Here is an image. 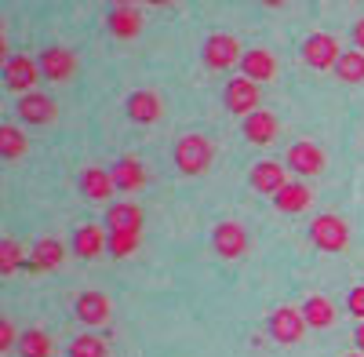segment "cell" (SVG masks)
Masks as SVG:
<instances>
[{
	"label": "cell",
	"instance_id": "obj_1",
	"mask_svg": "<svg viewBox=\"0 0 364 357\" xmlns=\"http://www.w3.org/2000/svg\"><path fill=\"white\" fill-rule=\"evenodd\" d=\"M211 161H215V146H211V139L190 132V135H182L175 142V164L182 175H204L211 168Z\"/></svg>",
	"mask_w": 364,
	"mask_h": 357
},
{
	"label": "cell",
	"instance_id": "obj_2",
	"mask_svg": "<svg viewBox=\"0 0 364 357\" xmlns=\"http://www.w3.org/2000/svg\"><path fill=\"white\" fill-rule=\"evenodd\" d=\"M37 80H44V73H41V66L29 55H8L4 58V87H8V92H15L18 99L33 95Z\"/></svg>",
	"mask_w": 364,
	"mask_h": 357
},
{
	"label": "cell",
	"instance_id": "obj_3",
	"mask_svg": "<svg viewBox=\"0 0 364 357\" xmlns=\"http://www.w3.org/2000/svg\"><path fill=\"white\" fill-rule=\"evenodd\" d=\"M200 58L208 70H233L245 58V51H240V41L233 33H211V37H204Z\"/></svg>",
	"mask_w": 364,
	"mask_h": 357
},
{
	"label": "cell",
	"instance_id": "obj_4",
	"mask_svg": "<svg viewBox=\"0 0 364 357\" xmlns=\"http://www.w3.org/2000/svg\"><path fill=\"white\" fill-rule=\"evenodd\" d=\"M310 241L321 252H343L350 245V223L339 215H317L310 223Z\"/></svg>",
	"mask_w": 364,
	"mask_h": 357
},
{
	"label": "cell",
	"instance_id": "obj_5",
	"mask_svg": "<svg viewBox=\"0 0 364 357\" xmlns=\"http://www.w3.org/2000/svg\"><path fill=\"white\" fill-rule=\"evenodd\" d=\"M339 58H343V48L331 33H310L306 44H302V63H306L310 70H321V73L336 70Z\"/></svg>",
	"mask_w": 364,
	"mask_h": 357
},
{
	"label": "cell",
	"instance_id": "obj_6",
	"mask_svg": "<svg viewBox=\"0 0 364 357\" xmlns=\"http://www.w3.org/2000/svg\"><path fill=\"white\" fill-rule=\"evenodd\" d=\"M306 329L310 324H306V317H302V307H281L269 317V336L277 343H284V346L299 343L302 336H306Z\"/></svg>",
	"mask_w": 364,
	"mask_h": 357
},
{
	"label": "cell",
	"instance_id": "obj_7",
	"mask_svg": "<svg viewBox=\"0 0 364 357\" xmlns=\"http://www.w3.org/2000/svg\"><path fill=\"white\" fill-rule=\"evenodd\" d=\"M37 66H41L44 80L66 84V80H73V73H77V55H73L70 48H58V44H55V48H44V51H41Z\"/></svg>",
	"mask_w": 364,
	"mask_h": 357
},
{
	"label": "cell",
	"instance_id": "obj_8",
	"mask_svg": "<svg viewBox=\"0 0 364 357\" xmlns=\"http://www.w3.org/2000/svg\"><path fill=\"white\" fill-rule=\"evenodd\" d=\"M223 102L230 113H240V117L259 113V84H252L248 77H233L223 92Z\"/></svg>",
	"mask_w": 364,
	"mask_h": 357
},
{
	"label": "cell",
	"instance_id": "obj_9",
	"mask_svg": "<svg viewBox=\"0 0 364 357\" xmlns=\"http://www.w3.org/2000/svg\"><path fill=\"white\" fill-rule=\"evenodd\" d=\"M211 245H215V252L223 259H240L248 252V230L233 219H226V223L215 226V233H211Z\"/></svg>",
	"mask_w": 364,
	"mask_h": 357
},
{
	"label": "cell",
	"instance_id": "obj_10",
	"mask_svg": "<svg viewBox=\"0 0 364 357\" xmlns=\"http://www.w3.org/2000/svg\"><path fill=\"white\" fill-rule=\"evenodd\" d=\"M288 164H291V171H299V175H321L324 164H328V157H324V150H321L317 142L302 139V142H291V146H288Z\"/></svg>",
	"mask_w": 364,
	"mask_h": 357
},
{
	"label": "cell",
	"instance_id": "obj_11",
	"mask_svg": "<svg viewBox=\"0 0 364 357\" xmlns=\"http://www.w3.org/2000/svg\"><path fill=\"white\" fill-rule=\"evenodd\" d=\"M240 73H245L252 84H266L277 77V58H273L269 48H252L245 51V58H240Z\"/></svg>",
	"mask_w": 364,
	"mask_h": 357
},
{
	"label": "cell",
	"instance_id": "obj_12",
	"mask_svg": "<svg viewBox=\"0 0 364 357\" xmlns=\"http://www.w3.org/2000/svg\"><path fill=\"white\" fill-rule=\"evenodd\" d=\"M164 113V102L157 92H146V87H139V92L128 95V117L135 124H157Z\"/></svg>",
	"mask_w": 364,
	"mask_h": 357
},
{
	"label": "cell",
	"instance_id": "obj_13",
	"mask_svg": "<svg viewBox=\"0 0 364 357\" xmlns=\"http://www.w3.org/2000/svg\"><path fill=\"white\" fill-rule=\"evenodd\" d=\"M18 117H22L29 128H41V124H51L55 117H58V106L48 95L33 92V95H22L18 99Z\"/></svg>",
	"mask_w": 364,
	"mask_h": 357
},
{
	"label": "cell",
	"instance_id": "obj_14",
	"mask_svg": "<svg viewBox=\"0 0 364 357\" xmlns=\"http://www.w3.org/2000/svg\"><path fill=\"white\" fill-rule=\"evenodd\" d=\"M109 299L102 292H84L77 295V317L87 324V329H102V324H109Z\"/></svg>",
	"mask_w": 364,
	"mask_h": 357
},
{
	"label": "cell",
	"instance_id": "obj_15",
	"mask_svg": "<svg viewBox=\"0 0 364 357\" xmlns=\"http://www.w3.org/2000/svg\"><path fill=\"white\" fill-rule=\"evenodd\" d=\"M252 186L259 193H269V197H277L284 186H288V175H284V164L277 161H262L252 168Z\"/></svg>",
	"mask_w": 364,
	"mask_h": 357
},
{
	"label": "cell",
	"instance_id": "obj_16",
	"mask_svg": "<svg viewBox=\"0 0 364 357\" xmlns=\"http://www.w3.org/2000/svg\"><path fill=\"white\" fill-rule=\"evenodd\" d=\"M240 132H245V139L255 142V146H269L273 139H277V117H273L269 110H259V113L245 117Z\"/></svg>",
	"mask_w": 364,
	"mask_h": 357
},
{
	"label": "cell",
	"instance_id": "obj_17",
	"mask_svg": "<svg viewBox=\"0 0 364 357\" xmlns=\"http://www.w3.org/2000/svg\"><path fill=\"white\" fill-rule=\"evenodd\" d=\"M66 259V248L55 241V237H41L29 252V270H58Z\"/></svg>",
	"mask_w": 364,
	"mask_h": 357
},
{
	"label": "cell",
	"instance_id": "obj_18",
	"mask_svg": "<svg viewBox=\"0 0 364 357\" xmlns=\"http://www.w3.org/2000/svg\"><path fill=\"white\" fill-rule=\"evenodd\" d=\"M273 204H277V212H284V215H299L314 204V190L306 183H288L277 197H273Z\"/></svg>",
	"mask_w": 364,
	"mask_h": 357
},
{
	"label": "cell",
	"instance_id": "obj_19",
	"mask_svg": "<svg viewBox=\"0 0 364 357\" xmlns=\"http://www.w3.org/2000/svg\"><path fill=\"white\" fill-rule=\"evenodd\" d=\"M106 248H109V237L102 233V226H80L73 233V252L80 259H99Z\"/></svg>",
	"mask_w": 364,
	"mask_h": 357
},
{
	"label": "cell",
	"instance_id": "obj_20",
	"mask_svg": "<svg viewBox=\"0 0 364 357\" xmlns=\"http://www.w3.org/2000/svg\"><path fill=\"white\" fill-rule=\"evenodd\" d=\"M139 29H142V11L132 8V4H120L109 11V33L120 37V41H132L139 37Z\"/></svg>",
	"mask_w": 364,
	"mask_h": 357
},
{
	"label": "cell",
	"instance_id": "obj_21",
	"mask_svg": "<svg viewBox=\"0 0 364 357\" xmlns=\"http://www.w3.org/2000/svg\"><path fill=\"white\" fill-rule=\"evenodd\" d=\"M113 190H117V186H113V171H106V168H84V171H80V193H84V197L106 201Z\"/></svg>",
	"mask_w": 364,
	"mask_h": 357
},
{
	"label": "cell",
	"instance_id": "obj_22",
	"mask_svg": "<svg viewBox=\"0 0 364 357\" xmlns=\"http://www.w3.org/2000/svg\"><path fill=\"white\" fill-rule=\"evenodd\" d=\"M106 223H109V230H135V233H142V208L139 204H128V201H120V204H109L106 208Z\"/></svg>",
	"mask_w": 364,
	"mask_h": 357
},
{
	"label": "cell",
	"instance_id": "obj_23",
	"mask_svg": "<svg viewBox=\"0 0 364 357\" xmlns=\"http://www.w3.org/2000/svg\"><path fill=\"white\" fill-rule=\"evenodd\" d=\"M113 186H117V190H139V186H146V164H142L139 157L117 161V168H113Z\"/></svg>",
	"mask_w": 364,
	"mask_h": 357
},
{
	"label": "cell",
	"instance_id": "obj_24",
	"mask_svg": "<svg viewBox=\"0 0 364 357\" xmlns=\"http://www.w3.org/2000/svg\"><path fill=\"white\" fill-rule=\"evenodd\" d=\"M302 317H306L310 329H331V324H336V307H331V299H324V295H310V299L302 303Z\"/></svg>",
	"mask_w": 364,
	"mask_h": 357
},
{
	"label": "cell",
	"instance_id": "obj_25",
	"mask_svg": "<svg viewBox=\"0 0 364 357\" xmlns=\"http://www.w3.org/2000/svg\"><path fill=\"white\" fill-rule=\"evenodd\" d=\"M26 150H29V135H22L15 124L0 128V157H4V161H18Z\"/></svg>",
	"mask_w": 364,
	"mask_h": 357
},
{
	"label": "cell",
	"instance_id": "obj_26",
	"mask_svg": "<svg viewBox=\"0 0 364 357\" xmlns=\"http://www.w3.org/2000/svg\"><path fill=\"white\" fill-rule=\"evenodd\" d=\"M336 77L346 80V84H360L364 80V51H343L339 58V66H336Z\"/></svg>",
	"mask_w": 364,
	"mask_h": 357
},
{
	"label": "cell",
	"instance_id": "obj_27",
	"mask_svg": "<svg viewBox=\"0 0 364 357\" xmlns=\"http://www.w3.org/2000/svg\"><path fill=\"white\" fill-rule=\"evenodd\" d=\"M70 357H109V346H106L102 336L84 332V336H77V339L70 343Z\"/></svg>",
	"mask_w": 364,
	"mask_h": 357
},
{
	"label": "cell",
	"instance_id": "obj_28",
	"mask_svg": "<svg viewBox=\"0 0 364 357\" xmlns=\"http://www.w3.org/2000/svg\"><path fill=\"white\" fill-rule=\"evenodd\" d=\"M18 353H22V357H51V339H48V332L29 329V332L18 339Z\"/></svg>",
	"mask_w": 364,
	"mask_h": 357
},
{
	"label": "cell",
	"instance_id": "obj_29",
	"mask_svg": "<svg viewBox=\"0 0 364 357\" xmlns=\"http://www.w3.org/2000/svg\"><path fill=\"white\" fill-rule=\"evenodd\" d=\"M139 241H142V233H135V230H109V255L128 259L139 248Z\"/></svg>",
	"mask_w": 364,
	"mask_h": 357
},
{
	"label": "cell",
	"instance_id": "obj_30",
	"mask_svg": "<svg viewBox=\"0 0 364 357\" xmlns=\"http://www.w3.org/2000/svg\"><path fill=\"white\" fill-rule=\"evenodd\" d=\"M18 266H22V248H18V241H11V237H8V241L0 245V274L11 277Z\"/></svg>",
	"mask_w": 364,
	"mask_h": 357
},
{
	"label": "cell",
	"instance_id": "obj_31",
	"mask_svg": "<svg viewBox=\"0 0 364 357\" xmlns=\"http://www.w3.org/2000/svg\"><path fill=\"white\" fill-rule=\"evenodd\" d=\"M346 307H350V314L364 324V284H357V288H350V295H346Z\"/></svg>",
	"mask_w": 364,
	"mask_h": 357
},
{
	"label": "cell",
	"instance_id": "obj_32",
	"mask_svg": "<svg viewBox=\"0 0 364 357\" xmlns=\"http://www.w3.org/2000/svg\"><path fill=\"white\" fill-rule=\"evenodd\" d=\"M11 346H15V324L4 321V324H0V353H8Z\"/></svg>",
	"mask_w": 364,
	"mask_h": 357
},
{
	"label": "cell",
	"instance_id": "obj_33",
	"mask_svg": "<svg viewBox=\"0 0 364 357\" xmlns=\"http://www.w3.org/2000/svg\"><path fill=\"white\" fill-rule=\"evenodd\" d=\"M353 44H357V51H364V15H360L357 26H353Z\"/></svg>",
	"mask_w": 364,
	"mask_h": 357
},
{
	"label": "cell",
	"instance_id": "obj_34",
	"mask_svg": "<svg viewBox=\"0 0 364 357\" xmlns=\"http://www.w3.org/2000/svg\"><path fill=\"white\" fill-rule=\"evenodd\" d=\"M353 339H357V350L364 353V324H357V332H353Z\"/></svg>",
	"mask_w": 364,
	"mask_h": 357
},
{
	"label": "cell",
	"instance_id": "obj_35",
	"mask_svg": "<svg viewBox=\"0 0 364 357\" xmlns=\"http://www.w3.org/2000/svg\"><path fill=\"white\" fill-rule=\"evenodd\" d=\"M350 357H364V353H350Z\"/></svg>",
	"mask_w": 364,
	"mask_h": 357
}]
</instances>
